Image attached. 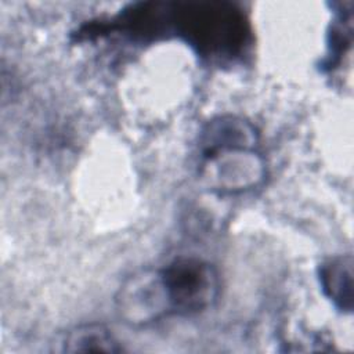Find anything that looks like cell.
Instances as JSON below:
<instances>
[{
	"mask_svg": "<svg viewBox=\"0 0 354 354\" xmlns=\"http://www.w3.org/2000/svg\"><path fill=\"white\" fill-rule=\"evenodd\" d=\"M115 306L119 317L133 326H142L171 314L160 270H141L120 285Z\"/></svg>",
	"mask_w": 354,
	"mask_h": 354,
	"instance_id": "277c9868",
	"label": "cell"
},
{
	"mask_svg": "<svg viewBox=\"0 0 354 354\" xmlns=\"http://www.w3.org/2000/svg\"><path fill=\"white\" fill-rule=\"evenodd\" d=\"M259 131L248 119L236 115H220L206 122L198 136L199 153L227 148H257Z\"/></svg>",
	"mask_w": 354,
	"mask_h": 354,
	"instance_id": "5b68a950",
	"label": "cell"
},
{
	"mask_svg": "<svg viewBox=\"0 0 354 354\" xmlns=\"http://www.w3.org/2000/svg\"><path fill=\"white\" fill-rule=\"evenodd\" d=\"M66 353H119L123 348L102 324H83L72 328L64 337Z\"/></svg>",
	"mask_w": 354,
	"mask_h": 354,
	"instance_id": "52a82bcc",
	"label": "cell"
},
{
	"mask_svg": "<svg viewBox=\"0 0 354 354\" xmlns=\"http://www.w3.org/2000/svg\"><path fill=\"white\" fill-rule=\"evenodd\" d=\"M319 283L325 296L340 311L353 310V257L335 256L319 266Z\"/></svg>",
	"mask_w": 354,
	"mask_h": 354,
	"instance_id": "8992f818",
	"label": "cell"
},
{
	"mask_svg": "<svg viewBox=\"0 0 354 354\" xmlns=\"http://www.w3.org/2000/svg\"><path fill=\"white\" fill-rule=\"evenodd\" d=\"M171 314L194 315L210 308L220 293L213 264L198 257H178L160 268Z\"/></svg>",
	"mask_w": 354,
	"mask_h": 354,
	"instance_id": "3957f363",
	"label": "cell"
},
{
	"mask_svg": "<svg viewBox=\"0 0 354 354\" xmlns=\"http://www.w3.org/2000/svg\"><path fill=\"white\" fill-rule=\"evenodd\" d=\"M267 167L257 148L227 147L199 153V183L217 194L232 195L257 188Z\"/></svg>",
	"mask_w": 354,
	"mask_h": 354,
	"instance_id": "7a4b0ae2",
	"label": "cell"
},
{
	"mask_svg": "<svg viewBox=\"0 0 354 354\" xmlns=\"http://www.w3.org/2000/svg\"><path fill=\"white\" fill-rule=\"evenodd\" d=\"M167 19L176 24L203 55L224 58L236 55L248 36L241 10L225 1L166 3Z\"/></svg>",
	"mask_w": 354,
	"mask_h": 354,
	"instance_id": "6da1fadb",
	"label": "cell"
}]
</instances>
